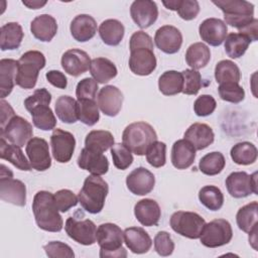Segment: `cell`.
<instances>
[{"mask_svg":"<svg viewBox=\"0 0 258 258\" xmlns=\"http://www.w3.org/2000/svg\"><path fill=\"white\" fill-rule=\"evenodd\" d=\"M211 59V50L203 42H195L188 46L185 52V61L192 70L205 68Z\"/></svg>","mask_w":258,"mask_h":258,"instance_id":"cell-34","label":"cell"},{"mask_svg":"<svg viewBox=\"0 0 258 258\" xmlns=\"http://www.w3.org/2000/svg\"><path fill=\"white\" fill-rule=\"evenodd\" d=\"M115 139L111 132L106 130H93L89 132L85 139V147L105 152L114 145Z\"/></svg>","mask_w":258,"mask_h":258,"instance_id":"cell-38","label":"cell"},{"mask_svg":"<svg viewBox=\"0 0 258 258\" xmlns=\"http://www.w3.org/2000/svg\"><path fill=\"white\" fill-rule=\"evenodd\" d=\"M57 118L67 124L76 123L78 117V102L70 96H60L57 98L54 106Z\"/></svg>","mask_w":258,"mask_h":258,"instance_id":"cell-35","label":"cell"},{"mask_svg":"<svg viewBox=\"0 0 258 258\" xmlns=\"http://www.w3.org/2000/svg\"><path fill=\"white\" fill-rule=\"evenodd\" d=\"M18 60L2 58L0 60V93L1 98L7 97L13 90L17 75Z\"/></svg>","mask_w":258,"mask_h":258,"instance_id":"cell-30","label":"cell"},{"mask_svg":"<svg viewBox=\"0 0 258 258\" xmlns=\"http://www.w3.org/2000/svg\"><path fill=\"white\" fill-rule=\"evenodd\" d=\"M224 13V22L238 30L254 19V5L245 0H213Z\"/></svg>","mask_w":258,"mask_h":258,"instance_id":"cell-7","label":"cell"},{"mask_svg":"<svg viewBox=\"0 0 258 258\" xmlns=\"http://www.w3.org/2000/svg\"><path fill=\"white\" fill-rule=\"evenodd\" d=\"M183 77L182 92L185 95H197L202 88L201 74L192 69H187L181 72Z\"/></svg>","mask_w":258,"mask_h":258,"instance_id":"cell-50","label":"cell"},{"mask_svg":"<svg viewBox=\"0 0 258 258\" xmlns=\"http://www.w3.org/2000/svg\"><path fill=\"white\" fill-rule=\"evenodd\" d=\"M50 145L53 158L59 163H67L74 154L76 139L71 132L56 128L50 136Z\"/></svg>","mask_w":258,"mask_h":258,"instance_id":"cell-14","label":"cell"},{"mask_svg":"<svg viewBox=\"0 0 258 258\" xmlns=\"http://www.w3.org/2000/svg\"><path fill=\"white\" fill-rule=\"evenodd\" d=\"M224 41L225 51L231 58H239L242 56L251 43V40L247 36L236 32L228 34Z\"/></svg>","mask_w":258,"mask_h":258,"instance_id":"cell-42","label":"cell"},{"mask_svg":"<svg viewBox=\"0 0 258 258\" xmlns=\"http://www.w3.org/2000/svg\"><path fill=\"white\" fill-rule=\"evenodd\" d=\"M154 249L160 256H169L174 250V243L170 235L165 231L158 232L154 237Z\"/></svg>","mask_w":258,"mask_h":258,"instance_id":"cell-54","label":"cell"},{"mask_svg":"<svg viewBox=\"0 0 258 258\" xmlns=\"http://www.w3.org/2000/svg\"><path fill=\"white\" fill-rule=\"evenodd\" d=\"M0 198L2 201L15 206L24 207L26 204V186L13 178V172L4 164L0 166Z\"/></svg>","mask_w":258,"mask_h":258,"instance_id":"cell-8","label":"cell"},{"mask_svg":"<svg viewBox=\"0 0 258 258\" xmlns=\"http://www.w3.org/2000/svg\"><path fill=\"white\" fill-rule=\"evenodd\" d=\"M219 95L222 100L230 103H240L245 98V91L239 83H225L218 88Z\"/></svg>","mask_w":258,"mask_h":258,"instance_id":"cell-48","label":"cell"},{"mask_svg":"<svg viewBox=\"0 0 258 258\" xmlns=\"http://www.w3.org/2000/svg\"><path fill=\"white\" fill-rule=\"evenodd\" d=\"M23 39V30L19 23L8 22L0 29L1 50L17 49Z\"/></svg>","mask_w":258,"mask_h":258,"instance_id":"cell-31","label":"cell"},{"mask_svg":"<svg viewBox=\"0 0 258 258\" xmlns=\"http://www.w3.org/2000/svg\"><path fill=\"white\" fill-rule=\"evenodd\" d=\"M231 158L239 165H249L256 161L258 151L256 146L248 141L235 144L230 151Z\"/></svg>","mask_w":258,"mask_h":258,"instance_id":"cell-37","label":"cell"},{"mask_svg":"<svg viewBox=\"0 0 258 258\" xmlns=\"http://www.w3.org/2000/svg\"><path fill=\"white\" fill-rule=\"evenodd\" d=\"M23 5L27 6L29 9H38L41 8L46 4V1H39V0H24L22 1Z\"/></svg>","mask_w":258,"mask_h":258,"instance_id":"cell-60","label":"cell"},{"mask_svg":"<svg viewBox=\"0 0 258 258\" xmlns=\"http://www.w3.org/2000/svg\"><path fill=\"white\" fill-rule=\"evenodd\" d=\"M71 34L80 42L92 39L97 32V22L89 14L77 15L71 22Z\"/></svg>","mask_w":258,"mask_h":258,"instance_id":"cell-26","label":"cell"},{"mask_svg":"<svg viewBox=\"0 0 258 258\" xmlns=\"http://www.w3.org/2000/svg\"><path fill=\"white\" fill-rule=\"evenodd\" d=\"M228 32L227 24L219 18L205 19L199 26V33L205 42L212 46L221 45Z\"/></svg>","mask_w":258,"mask_h":258,"instance_id":"cell-19","label":"cell"},{"mask_svg":"<svg viewBox=\"0 0 258 258\" xmlns=\"http://www.w3.org/2000/svg\"><path fill=\"white\" fill-rule=\"evenodd\" d=\"M77 162L81 169L88 170L94 175H103L107 173L109 169L108 158L103 154V152L86 147L82 149Z\"/></svg>","mask_w":258,"mask_h":258,"instance_id":"cell-21","label":"cell"},{"mask_svg":"<svg viewBox=\"0 0 258 258\" xmlns=\"http://www.w3.org/2000/svg\"><path fill=\"white\" fill-rule=\"evenodd\" d=\"M124 25L117 19H107L99 26V34L103 42L110 46L118 45L124 37Z\"/></svg>","mask_w":258,"mask_h":258,"instance_id":"cell-33","label":"cell"},{"mask_svg":"<svg viewBox=\"0 0 258 258\" xmlns=\"http://www.w3.org/2000/svg\"><path fill=\"white\" fill-rule=\"evenodd\" d=\"M124 242L132 253L143 254L150 250L152 240L148 233L140 227H130L123 232Z\"/></svg>","mask_w":258,"mask_h":258,"instance_id":"cell-23","label":"cell"},{"mask_svg":"<svg viewBox=\"0 0 258 258\" xmlns=\"http://www.w3.org/2000/svg\"><path fill=\"white\" fill-rule=\"evenodd\" d=\"M90 73L97 83L105 84L114 79L118 71L114 62L110 59L106 57H96L91 60Z\"/></svg>","mask_w":258,"mask_h":258,"instance_id":"cell-32","label":"cell"},{"mask_svg":"<svg viewBox=\"0 0 258 258\" xmlns=\"http://www.w3.org/2000/svg\"><path fill=\"white\" fill-rule=\"evenodd\" d=\"M97 104L106 116L115 117L122 108L123 94L117 87L107 85L100 90L97 96Z\"/></svg>","mask_w":258,"mask_h":258,"instance_id":"cell-16","label":"cell"},{"mask_svg":"<svg viewBox=\"0 0 258 258\" xmlns=\"http://www.w3.org/2000/svg\"><path fill=\"white\" fill-rule=\"evenodd\" d=\"M169 224L171 229L180 236L188 239H199L206 221L197 213L177 211L171 215Z\"/></svg>","mask_w":258,"mask_h":258,"instance_id":"cell-9","label":"cell"},{"mask_svg":"<svg viewBox=\"0 0 258 258\" xmlns=\"http://www.w3.org/2000/svg\"><path fill=\"white\" fill-rule=\"evenodd\" d=\"M196 159V148L185 139L175 141L171 149V163L177 169L188 168Z\"/></svg>","mask_w":258,"mask_h":258,"instance_id":"cell-28","label":"cell"},{"mask_svg":"<svg viewBox=\"0 0 258 258\" xmlns=\"http://www.w3.org/2000/svg\"><path fill=\"white\" fill-rule=\"evenodd\" d=\"M45 78L49 84L58 89H66L68 86L67 77L59 71L51 70L45 74Z\"/></svg>","mask_w":258,"mask_h":258,"instance_id":"cell-57","label":"cell"},{"mask_svg":"<svg viewBox=\"0 0 258 258\" xmlns=\"http://www.w3.org/2000/svg\"><path fill=\"white\" fill-rule=\"evenodd\" d=\"M60 62L67 74L73 77H79L90 69L91 59L86 51L79 48H72L62 54Z\"/></svg>","mask_w":258,"mask_h":258,"instance_id":"cell-22","label":"cell"},{"mask_svg":"<svg viewBox=\"0 0 258 258\" xmlns=\"http://www.w3.org/2000/svg\"><path fill=\"white\" fill-rule=\"evenodd\" d=\"M111 155L114 166L121 170H125L133 162L132 152L123 143H114L111 147Z\"/></svg>","mask_w":258,"mask_h":258,"instance_id":"cell-47","label":"cell"},{"mask_svg":"<svg viewBox=\"0 0 258 258\" xmlns=\"http://www.w3.org/2000/svg\"><path fill=\"white\" fill-rule=\"evenodd\" d=\"M30 31L33 36L43 42L50 41L57 32V23L49 14L36 16L30 23Z\"/></svg>","mask_w":258,"mask_h":258,"instance_id":"cell-27","label":"cell"},{"mask_svg":"<svg viewBox=\"0 0 258 258\" xmlns=\"http://www.w3.org/2000/svg\"><path fill=\"white\" fill-rule=\"evenodd\" d=\"M32 136V125L20 116L15 115L3 128H0V137L19 147L27 144Z\"/></svg>","mask_w":258,"mask_h":258,"instance_id":"cell-11","label":"cell"},{"mask_svg":"<svg viewBox=\"0 0 258 258\" xmlns=\"http://www.w3.org/2000/svg\"><path fill=\"white\" fill-rule=\"evenodd\" d=\"M108 191V183L100 175H89L79 192V203L86 212L99 214L104 208Z\"/></svg>","mask_w":258,"mask_h":258,"instance_id":"cell-3","label":"cell"},{"mask_svg":"<svg viewBox=\"0 0 258 258\" xmlns=\"http://www.w3.org/2000/svg\"><path fill=\"white\" fill-rule=\"evenodd\" d=\"M130 14L133 21L140 28H148L158 17V8L154 1L136 0L131 4Z\"/></svg>","mask_w":258,"mask_h":258,"instance_id":"cell-17","label":"cell"},{"mask_svg":"<svg viewBox=\"0 0 258 258\" xmlns=\"http://www.w3.org/2000/svg\"><path fill=\"white\" fill-rule=\"evenodd\" d=\"M98 83L92 78L81 80L76 88L78 100H95L98 92Z\"/></svg>","mask_w":258,"mask_h":258,"instance_id":"cell-51","label":"cell"},{"mask_svg":"<svg viewBox=\"0 0 258 258\" xmlns=\"http://www.w3.org/2000/svg\"><path fill=\"white\" fill-rule=\"evenodd\" d=\"M129 68L138 76H149L156 68L153 41L144 31H136L130 37Z\"/></svg>","mask_w":258,"mask_h":258,"instance_id":"cell-1","label":"cell"},{"mask_svg":"<svg viewBox=\"0 0 258 258\" xmlns=\"http://www.w3.org/2000/svg\"><path fill=\"white\" fill-rule=\"evenodd\" d=\"M54 204L57 210L61 213L68 212L71 208L77 206L79 203L78 197L70 189H59L53 195Z\"/></svg>","mask_w":258,"mask_h":258,"instance_id":"cell-52","label":"cell"},{"mask_svg":"<svg viewBox=\"0 0 258 258\" xmlns=\"http://www.w3.org/2000/svg\"><path fill=\"white\" fill-rule=\"evenodd\" d=\"M159 91L165 96H173L182 92L183 77L180 72L166 71L158 79Z\"/></svg>","mask_w":258,"mask_h":258,"instance_id":"cell-36","label":"cell"},{"mask_svg":"<svg viewBox=\"0 0 258 258\" xmlns=\"http://www.w3.org/2000/svg\"><path fill=\"white\" fill-rule=\"evenodd\" d=\"M226 187L230 196L236 199L257 195V172L248 174L245 171H234L226 178Z\"/></svg>","mask_w":258,"mask_h":258,"instance_id":"cell-12","label":"cell"},{"mask_svg":"<svg viewBox=\"0 0 258 258\" xmlns=\"http://www.w3.org/2000/svg\"><path fill=\"white\" fill-rule=\"evenodd\" d=\"M233 237L231 224L224 219H216L205 224L200 236L201 243L209 248H217L228 244Z\"/></svg>","mask_w":258,"mask_h":258,"instance_id":"cell-10","label":"cell"},{"mask_svg":"<svg viewBox=\"0 0 258 258\" xmlns=\"http://www.w3.org/2000/svg\"><path fill=\"white\" fill-rule=\"evenodd\" d=\"M32 212L35 222L41 230L47 232H59L63 221L54 204L53 195L47 190H39L32 202Z\"/></svg>","mask_w":258,"mask_h":258,"instance_id":"cell-2","label":"cell"},{"mask_svg":"<svg viewBox=\"0 0 258 258\" xmlns=\"http://www.w3.org/2000/svg\"><path fill=\"white\" fill-rule=\"evenodd\" d=\"M25 150L32 168L37 171H44L50 167L51 158L48 143L45 139L32 137L27 142Z\"/></svg>","mask_w":258,"mask_h":258,"instance_id":"cell-15","label":"cell"},{"mask_svg":"<svg viewBox=\"0 0 258 258\" xmlns=\"http://www.w3.org/2000/svg\"><path fill=\"white\" fill-rule=\"evenodd\" d=\"M45 67V56L38 50L24 52L18 59L15 83L22 89H33L36 85L39 71Z\"/></svg>","mask_w":258,"mask_h":258,"instance_id":"cell-6","label":"cell"},{"mask_svg":"<svg viewBox=\"0 0 258 258\" xmlns=\"http://www.w3.org/2000/svg\"><path fill=\"white\" fill-rule=\"evenodd\" d=\"M33 125L43 131H48L54 129L56 125L55 116L50 109L49 105H43L34 108L30 111Z\"/></svg>","mask_w":258,"mask_h":258,"instance_id":"cell-43","label":"cell"},{"mask_svg":"<svg viewBox=\"0 0 258 258\" xmlns=\"http://www.w3.org/2000/svg\"><path fill=\"white\" fill-rule=\"evenodd\" d=\"M1 107V113H0V128H3L12 117L15 116L13 108L10 106L8 102H6L4 99L0 102Z\"/></svg>","mask_w":258,"mask_h":258,"instance_id":"cell-58","label":"cell"},{"mask_svg":"<svg viewBox=\"0 0 258 258\" xmlns=\"http://www.w3.org/2000/svg\"><path fill=\"white\" fill-rule=\"evenodd\" d=\"M123 239V231L119 226L113 223L101 224L96 233V241L100 246V257H126L127 252L122 247Z\"/></svg>","mask_w":258,"mask_h":258,"instance_id":"cell-5","label":"cell"},{"mask_svg":"<svg viewBox=\"0 0 258 258\" xmlns=\"http://www.w3.org/2000/svg\"><path fill=\"white\" fill-rule=\"evenodd\" d=\"M199 200L210 211H218L223 207L224 195L218 186L206 185L200 189Z\"/></svg>","mask_w":258,"mask_h":258,"instance_id":"cell-44","label":"cell"},{"mask_svg":"<svg viewBox=\"0 0 258 258\" xmlns=\"http://www.w3.org/2000/svg\"><path fill=\"white\" fill-rule=\"evenodd\" d=\"M154 42L161 51L172 54L179 50L182 44V34L172 25H163L156 30Z\"/></svg>","mask_w":258,"mask_h":258,"instance_id":"cell-18","label":"cell"},{"mask_svg":"<svg viewBox=\"0 0 258 258\" xmlns=\"http://www.w3.org/2000/svg\"><path fill=\"white\" fill-rule=\"evenodd\" d=\"M147 162L153 167H162L166 162V144L161 141L153 142L146 153Z\"/></svg>","mask_w":258,"mask_h":258,"instance_id":"cell-49","label":"cell"},{"mask_svg":"<svg viewBox=\"0 0 258 258\" xmlns=\"http://www.w3.org/2000/svg\"><path fill=\"white\" fill-rule=\"evenodd\" d=\"M257 219H258L257 202H252L240 208L236 215L237 225L239 229L245 233H250L255 227H257Z\"/></svg>","mask_w":258,"mask_h":258,"instance_id":"cell-39","label":"cell"},{"mask_svg":"<svg viewBox=\"0 0 258 258\" xmlns=\"http://www.w3.org/2000/svg\"><path fill=\"white\" fill-rule=\"evenodd\" d=\"M134 215L141 225L151 227L158 224L161 217V210L154 200L143 199L136 203L134 207Z\"/></svg>","mask_w":258,"mask_h":258,"instance_id":"cell-24","label":"cell"},{"mask_svg":"<svg viewBox=\"0 0 258 258\" xmlns=\"http://www.w3.org/2000/svg\"><path fill=\"white\" fill-rule=\"evenodd\" d=\"M196 150L207 148L214 142L215 134L213 129L204 123H194L184 132V138Z\"/></svg>","mask_w":258,"mask_h":258,"instance_id":"cell-25","label":"cell"},{"mask_svg":"<svg viewBox=\"0 0 258 258\" xmlns=\"http://www.w3.org/2000/svg\"><path fill=\"white\" fill-rule=\"evenodd\" d=\"M215 79L220 85L225 83H239L241 79L240 69L234 61L223 59L216 64Z\"/></svg>","mask_w":258,"mask_h":258,"instance_id":"cell-41","label":"cell"},{"mask_svg":"<svg viewBox=\"0 0 258 258\" xmlns=\"http://www.w3.org/2000/svg\"><path fill=\"white\" fill-rule=\"evenodd\" d=\"M257 231H258V227H255L249 234V242L250 244L252 245V247L256 250L257 249V246H256V243H257Z\"/></svg>","mask_w":258,"mask_h":258,"instance_id":"cell-61","label":"cell"},{"mask_svg":"<svg viewBox=\"0 0 258 258\" xmlns=\"http://www.w3.org/2000/svg\"><path fill=\"white\" fill-rule=\"evenodd\" d=\"M45 254L49 258H74L75 253L73 249L60 241H51L43 246Z\"/></svg>","mask_w":258,"mask_h":258,"instance_id":"cell-53","label":"cell"},{"mask_svg":"<svg viewBox=\"0 0 258 258\" xmlns=\"http://www.w3.org/2000/svg\"><path fill=\"white\" fill-rule=\"evenodd\" d=\"M64 230L68 236L79 244L89 246L96 242L97 228L90 219L78 220L75 217H70L66 221Z\"/></svg>","mask_w":258,"mask_h":258,"instance_id":"cell-13","label":"cell"},{"mask_svg":"<svg viewBox=\"0 0 258 258\" xmlns=\"http://www.w3.org/2000/svg\"><path fill=\"white\" fill-rule=\"evenodd\" d=\"M226 160L221 152H210L203 156L200 160L199 167L201 172L206 175L219 174L225 167Z\"/></svg>","mask_w":258,"mask_h":258,"instance_id":"cell-45","label":"cell"},{"mask_svg":"<svg viewBox=\"0 0 258 258\" xmlns=\"http://www.w3.org/2000/svg\"><path fill=\"white\" fill-rule=\"evenodd\" d=\"M0 157L9 161L20 170L29 171L32 168L29 160H27L23 154L21 147L14 144H8V141L2 137H0Z\"/></svg>","mask_w":258,"mask_h":258,"instance_id":"cell-29","label":"cell"},{"mask_svg":"<svg viewBox=\"0 0 258 258\" xmlns=\"http://www.w3.org/2000/svg\"><path fill=\"white\" fill-rule=\"evenodd\" d=\"M155 184V177L151 171L145 167L133 169L126 177L128 189L136 196H145L149 194Z\"/></svg>","mask_w":258,"mask_h":258,"instance_id":"cell-20","label":"cell"},{"mask_svg":"<svg viewBox=\"0 0 258 258\" xmlns=\"http://www.w3.org/2000/svg\"><path fill=\"white\" fill-rule=\"evenodd\" d=\"M239 32L247 36L251 41H256L258 38V19L254 18L249 24L240 29Z\"/></svg>","mask_w":258,"mask_h":258,"instance_id":"cell-59","label":"cell"},{"mask_svg":"<svg viewBox=\"0 0 258 258\" xmlns=\"http://www.w3.org/2000/svg\"><path fill=\"white\" fill-rule=\"evenodd\" d=\"M217 107L216 100L211 95H202L194 103V111L199 117L211 115Z\"/></svg>","mask_w":258,"mask_h":258,"instance_id":"cell-56","label":"cell"},{"mask_svg":"<svg viewBox=\"0 0 258 258\" xmlns=\"http://www.w3.org/2000/svg\"><path fill=\"white\" fill-rule=\"evenodd\" d=\"M78 117L79 120L88 125H95L100 119L99 107L95 100H78Z\"/></svg>","mask_w":258,"mask_h":258,"instance_id":"cell-46","label":"cell"},{"mask_svg":"<svg viewBox=\"0 0 258 258\" xmlns=\"http://www.w3.org/2000/svg\"><path fill=\"white\" fill-rule=\"evenodd\" d=\"M157 140L153 127L143 121L129 124L123 131V144L134 154L144 155L149 146Z\"/></svg>","mask_w":258,"mask_h":258,"instance_id":"cell-4","label":"cell"},{"mask_svg":"<svg viewBox=\"0 0 258 258\" xmlns=\"http://www.w3.org/2000/svg\"><path fill=\"white\" fill-rule=\"evenodd\" d=\"M162 4L167 9L176 11L183 20L195 19L200 12V4L197 0H169L162 1Z\"/></svg>","mask_w":258,"mask_h":258,"instance_id":"cell-40","label":"cell"},{"mask_svg":"<svg viewBox=\"0 0 258 258\" xmlns=\"http://www.w3.org/2000/svg\"><path fill=\"white\" fill-rule=\"evenodd\" d=\"M50 102H51L50 93L45 88H41V89L35 90L32 95H30L24 100V106L26 110L30 112L36 107L49 105Z\"/></svg>","mask_w":258,"mask_h":258,"instance_id":"cell-55","label":"cell"}]
</instances>
